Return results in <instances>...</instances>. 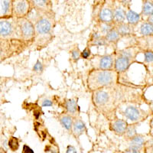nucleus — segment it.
Returning <instances> with one entry per match:
<instances>
[{"instance_id": "obj_1", "label": "nucleus", "mask_w": 153, "mask_h": 153, "mask_svg": "<svg viewBox=\"0 0 153 153\" xmlns=\"http://www.w3.org/2000/svg\"><path fill=\"white\" fill-rule=\"evenodd\" d=\"M144 87L117 83L92 92L94 106L108 118L117 113L120 106L128 103L145 104L148 100L145 97Z\"/></svg>"}, {"instance_id": "obj_2", "label": "nucleus", "mask_w": 153, "mask_h": 153, "mask_svg": "<svg viewBox=\"0 0 153 153\" xmlns=\"http://www.w3.org/2000/svg\"><path fill=\"white\" fill-rule=\"evenodd\" d=\"M120 74L115 69H93L87 76V87L91 92L114 85L119 82Z\"/></svg>"}, {"instance_id": "obj_3", "label": "nucleus", "mask_w": 153, "mask_h": 153, "mask_svg": "<svg viewBox=\"0 0 153 153\" xmlns=\"http://www.w3.org/2000/svg\"><path fill=\"white\" fill-rule=\"evenodd\" d=\"M138 103H128L120 106L117 109L129 123H140L150 116V112L143 110Z\"/></svg>"}, {"instance_id": "obj_4", "label": "nucleus", "mask_w": 153, "mask_h": 153, "mask_svg": "<svg viewBox=\"0 0 153 153\" xmlns=\"http://www.w3.org/2000/svg\"><path fill=\"white\" fill-rule=\"evenodd\" d=\"M52 12H43L39 13L38 19L35 21V38L43 37L45 38L50 35L51 32L53 28Z\"/></svg>"}, {"instance_id": "obj_5", "label": "nucleus", "mask_w": 153, "mask_h": 153, "mask_svg": "<svg viewBox=\"0 0 153 153\" xmlns=\"http://www.w3.org/2000/svg\"><path fill=\"white\" fill-rule=\"evenodd\" d=\"M0 36L1 38H15L21 39L19 32L18 19L13 16L1 19L0 20Z\"/></svg>"}, {"instance_id": "obj_6", "label": "nucleus", "mask_w": 153, "mask_h": 153, "mask_svg": "<svg viewBox=\"0 0 153 153\" xmlns=\"http://www.w3.org/2000/svg\"><path fill=\"white\" fill-rule=\"evenodd\" d=\"M115 57H116L115 52L110 54L95 55L91 59V64L93 67V69H114Z\"/></svg>"}, {"instance_id": "obj_7", "label": "nucleus", "mask_w": 153, "mask_h": 153, "mask_svg": "<svg viewBox=\"0 0 153 153\" xmlns=\"http://www.w3.org/2000/svg\"><path fill=\"white\" fill-rule=\"evenodd\" d=\"M19 32L22 40L25 42L33 40L35 38V28L33 22L28 18L18 19Z\"/></svg>"}, {"instance_id": "obj_8", "label": "nucleus", "mask_w": 153, "mask_h": 153, "mask_svg": "<svg viewBox=\"0 0 153 153\" xmlns=\"http://www.w3.org/2000/svg\"><path fill=\"white\" fill-rule=\"evenodd\" d=\"M32 9L30 0H13L12 16L17 19L25 18Z\"/></svg>"}, {"instance_id": "obj_9", "label": "nucleus", "mask_w": 153, "mask_h": 153, "mask_svg": "<svg viewBox=\"0 0 153 153\" xmlns=\"http://www.w3.org/2000/svg\"><path fill=\"white\" fill-rule=\"evenodd\" d=\"M132 42V45L137 46L142 52L153 51V34L146 36H133Z\"/></svg>"}, {"instance_id": "obj_10", "label": "nucleus", "mask_w": 153, "mask_h": 153, "mask_svg": "<svg viewBox=\"0 0 153 153\" xmlns=\"http://www.w3.org/2000/svg\"><path fill=\"white\" fill-rule=\"evenodd\" d=\"M116 54V53H115ZM136 61H133L132 59H129L127 57H123V56L117 55L116 54L115 57V64H114V69L118 72L119 74L123 73L126 71L127 70L129 69L131 65Z\"/></svg>"}, {"instance_id": "obj_11", "label": "nucleus", "mask_w": 153, "mask_h": 153, "mask_svg": "<svg viewBox=\"0 0 153 153\" xmlns=\"http://www.w3.org/2000/svg\"><path fill=\"white\" fill-rule=\"evenodd\" d=\"M129 123L124 119H113L110 123V129L118 136H123Z\"/></svg>"}, {"instance_id": "obj_12", "label": "nucleus", "mask_w": 153, "mask_h": 153, "mask_svg": "<svg viewBox=\"0 0 153 153\" xmlns=\"http://www.w3.org/2000/svg\"><path fill=\"white\" fill-rule=\"evenodd\" d=\"M126 9L117 0H115L113 7V22L115 25L126 22Z\"/></svg>"}, {"instance_id": "obj_13", "label": "nucleus", "mask_w": 153, "mask_h": 153, "mask_svg": "<svg viewBox=\"0 0 153 153\" xmlns=\"http://www.w3.org/2000/svg\"><path fill=\"white\" fill-rule=\"evenodd\" d=\"M115 2L113 3L104 5L101 8L98 15V19L100 22H113V7Z\"/></svg>"}, {"instance_id": "obj_14", "label": "nucleus", "mask_w": 153, "mask_h": 153, "mask_svg": "<svg viewBox=\"0 0 153 153\" xmlns=\"http://www.w3.org/2000/svg\"><path fill=\"white\" fill-rule=\"evenodd\" d=\"M153 34V24L147 20L141 21L135 26L136 36H146Z\"/></svg>"}, {"instance_id": "obj_15", "label": "nucleus", "mask_w": 153, "mask_h": 153, "mask_svg": "<svg viewBox=\"0 0 153 153\" xmlns=\"http://www.w3.org/2000/svg\"><path fill=\"white\" fill-rule=\"evenodd\" d=\"M141 52V50L135 45H132L128 46L125 48L121 49V50H117L115 51L116 54H117V55L127 57V58L132 59L135 61H136V57H137L138 54Z\"/></svg>"}, {"instance_id": "obj_16", "label": "nucleus", "mask_w": 153, "mask_h": 153, "mask_svg": "<svg viewBox=\"0 0 153 153\" xmlns=\"http://www.w3.org/2000/svg\"><path fill=\"white\" fill-rule=\"evenodd\" d=\"M151 139V136H146L143 134H136V136L129 139H127L128 141V146H135L139 149H141L142 150L146 152L145 150V146L146 143Z\"/></svg>"}, {"instance_id": "obj_17", "label": "nucleus", "mask_w": 153, "mask_h": 153, "mask_svg": "<svg viewBox=\"0 0 153 153\" xmlns=\"http://www.w3.org/2000/svg\"><path fill=\"white\" fill-rule=\"evenodd\" d=\"M120 35L122 38L123 37H133L135 35V25L129 24L128 22H123L117 24L115 25Z\"/></svg>"}, {"instance_id": "obj_18", "label": "nucleus", "mask_w": 153, "mask_h": 153, "mask_svg": "<svg viewBox=\"0 0 153 153\" xmlns=\"http://www.w3.org/2000/svg\"><path fill=\"white\" fill-rule=\"evenodd\" d=\"M13 0H0V17L1 19L12 16Z\"/></svg>"}, {"instance_id": "obj_19", "label": "nucleus", "mask_w": 153, "mask_h": 153, "mask_svg": "<svg viewBox=\"0 0 153 153\" xmlns=\"http://www.w3.org/2000/svg\"><path fill=\"white\" fill-rule=\"evenodd\" d=\"M32 7L43 12H52L51 0H30Z\"/></svg>"}, {"instance_id": "obj_20", "label": "nucleus", "mask_w": 153, "mask_h": 153, "mask_svg": "<svg viewBox=\"0 0 153 153\" xmlns=\"http://www.w3.org/2000/svg\"><path fill=\"white\" fill-rule=\"evenodd\" d=\"M86 132H87V127H86L85 123L83 122V120L78 118V117H75L73 128H72V132L74 136L76 138H78Z\"/></svg>"}, {"instance_id": "obj_21", "label": "nucleus", "mask_w": 153, "mask_h": 153, "mask_svg": "<svg viewBox=\"0 0 153 153\" xmlns=\"http://www.w3.org/2000/svg\"><path fill=\"white\" fill-rule=\"evenodd\" d=\"M65 108L67 113L71 115L72 117H77L80 113V106L77 103V100L75 99H70L65 102Z\"/></svg>"}, {"instance_id": "obj_22", "label": "nucleus", "mask_w": 153, "mask_h": 153, "mask_svg": "<svg viewBox=\"0 0 153 153\" xmlns=\"http://www.w3.org/2000/svg\"><path fill=\"white\" fill-rule=\"evenodd\" d=\"M74 121V117H72L71 115L68 114V113L62 114L59 117V122L63 128H65L68 131H72L73 128Z\"/></svg>"}, {"instance_id": "obj_23", "label": "nucleus", "mask_w": 153, "mask_h": 153, "mask_svg": "<svg viewBox=\"0 0 153 153\" xmlns=\"http://www.w3.org/2000/svg\"><path fill=\"white\" fill-rule=\"evenodd\" d=\"M126 9V22L129 24L135 25L139 24L142 21V15L138 14L137 12H134L130 8H128Z\"/></svg>"}, {"instance_id": "obj_24", "label": "nucleus", "mask_w": 153, "mask_h": 153, "mask_svg": "<svg viewBox=\"0 0 153 153\" xmlns=\"http://www.w3.org/2000/svg\"><path fill=\"white\" fill-rule=\"evenodd\" d=\"M105 38L107 41L108 43L110 44V45H117L118 42L122 38L121 35L118 32L117 28H114L108 32L106 35H105Z\"/></svg>"}, {"instance_id": "obj_25", "label": "nucleus", "mask_w": 153, "mask_h": 153, "mask_svg": "<svg viewBox=\"0 0 153 153\" xmlns=\"http://www.w3.org/2000/svg\"><path fill=\"white\" fill-rule=\"evenodd\" d=\"M115 23L114 22H100L97 25V30L103 36H105L106 34L110 31H111L113 28H115Z\"/></svg>"}, {"instance_id": "obj_26", "label": "nucleus", "mask_w": 153, "mask_h": 153, "mask_svg": "<svg viewBox=\"0 0 153 153\" xmlns=\"http://www.w3.org/2000/svg\"><path fill=\"white\" fill-rule=\"evenodd\" d=\"M153 14V0H143L142 16L147 18Z\"/></svg>"}, {"instance_id": "obj_27", "label": "nucleus", "mask_w": 153, "mask_h": 153, "mask_svg": "<svg viewBox=\"0 0 153 153\" xmlns=\"http://www.w3.org/2000/svg\"><path fill=\"white\" fill-rule=\"evenodd\" d=\"M88 47H101V46H110V44L108 43L107 41L106 40L104 36H102L99 38L96 39H89L88 43H87Z\"/></svg>"}, {"instance_id": "obj_28", "label": "nucleus", "mask_w": 153, "mask_h": 153, "mask_svg": "<svg viewBox=\"0 0 153 153\" xmlns=\"http://www.w3.org/2000/svg\"><path fill=\"white\" fill-rule=\"evenodd\" d=\"M138 124L139 123H129L126 128V130L125 133L123 136L126 139H129L136 136L137 134L136 129H137Z\"/></svg>"}, {"instance_id": "obj_29", "label": "nucleus", "mask_w": 153, "mask_h": 153, "mask_svg": "<svg viewBox=\"0 0 153 153\" xmlns=\"http://www.w3.org/2000/svg\"><path fill=\"white\" fill-rule=\"evenodd\" d=\"M144 64L150 68H153V51H144Z\"/></svg>"}, {"instance_id": "obj_30", "label": "nucleus", "mask_w": 153, "mask_h": 153, "mask_svg": "<svg viewBox=\"0 0 153 153\" xmlns=\"http://www.w3.org/2000/svg\"><path fill=\"white\" fill-rule=\"evenodd\" d=\"M9 146L12 151H17L19 148V139L16 137H11L9 140Z\"/></svg>"}, {"instance_id": "obj_31", "label": "nucleus", "mask_w": 153, "mask_h": 153, "mask_svg": "<svg viewBox=\"0 0 153 153\" xmlns=\"http://www.w3.org/2000/svg\"><path fill=\"white\" fill-rule=\"evenodd\" d=\"M71 59L73 60L74 62H76L81 57V51L79 50L78 47H75L74 48L72 49L71 51Z\"/></svg>"}, {"instance_id": "obj_32", "label": "nucleus", "mask_w": 153, "mask_h": 153, "mask_svg": "<svg viewBox=\"0 0 153 153\" xmlns=\"http://www.w3.org/2000/svg\"><path fill=\"white\" fill-rule=\"evenodd\" d=\"M44 70L43 65L42 64V62H40V61H37V62L35 63V65L33 67V71L37 73H42Z\"/></svg>"}, {"instance_id": "obj_33", "label": "nucleus", "mask_w": 153, "mask_h": 153, "mask_svg": "<svg viewBox=\"0 0 153 153\" xmlns=\"http://www.w3.org/2000/svg\"><path fill=\"white\" fill-rule=\"evenodd\" d=\"M145 150H146V152L153 153V139L152 137L146 143V146H145Z\"/></svg>"}, {"instance_id": "obj_34", "label": "nucleus", "mask_w": 153, "mask_h": 153, "mask_svg": "<svg viewBox=\"0 0 153 153\" xmlns=\"http://www.w3.org/2000/svg\"><path fill=\"white\" fill-rule=\"evenodd\" d=\"M126 152H130V153H141L144 152L143 150L141 149H139L135 146H128V148L125 150Z\"/></svg>"}, {"instance_id": "obj_35", "label": "nucleus", "mask_w": 153, "mask_h": 153, "mask_svg": "<svg viewBox=\"0 0 153 153\" xmlns=\"http://www.w3.org/2000/svg\"><path fill=\"white\" fill-rule=\"evenodd\" d=\"M91 48H90V47L87 46L86 48H84V50H83V51H81V58H83V59H87L88 57H91Z\"/></svg>"}, {"instance_id": "obj_36", "label": "nucleus", "mask_w": 153, "mask_h": 153, "mask_svg": "<svg viewBox=\"0 0 153 153\" xmlns=\"http://www.w3.org/2000/svg\"><path fill=\"white\" fill-rule=\"evenodd\" d=\"M117 1H118L125 9L129 8V5H130L131 2H132V0H117Z\"/></svg>"}, {"instance_id": "obj_37", "label": "nucleus", "mask_w": 153, "mask_h": 153, "mask_svg": "<svg viewBox=\"0 0 153 153\" xmlns=\"http://www.w3.org/2000/svg\"><path fill=\"white\" fill-rule=\"evenodd\" d=\"M53 103L50 100H45L42 101V106H45V107H49V106H52Z\"/></svg>"}, {"instance_id": "obj_38", "label": "nucleus", "mask_w": 153, "mask_h": 153, "mask_svg": "<svg viewBox=\"0 0 153 153\" xmlns=\"http://www.w3.org/2000/svg\"><path fill=\"white\" fill-rule=\"evenodd\" d=\"M149 136L153 139V116L149 121Z\"/></svg>"}, {"instance_id": "obj_39", "label": "nucleus", "mask_w": 153, "mask_h": 153, "mask_svg": "<svg viewBox=\"0 0 153 153\" xmlns=\"http://www.w3.org/2000/svg\"><path fill=\"white\" fill-rule=\"evenodd\" d=\"M67 153H70V152H73V153H76V149L72 146H68V148H67Z\"/></svg>"}, {"instance_id": "obj_40", "label": "nucleus", "mask_w": 153, "mask_h": 153, "mask_svg": "<svg viewBox=\"0 0 153 153\" xmlns=\"http://www.w3.org/2000/svg\"><path fill=\"white\" fill-rule=\"evenodd\" d=\"M24 148L26 149V150L23 149V150H24V151H23V152H31V153L33 152V151H32V150H31V149H30L29 147H28V146H24Z\"/></svg>"}, {"instance_id": "obj_41", "label": "nucleus", "mask_w": 153, "mask_h": 153, "mask_svg": "<svg viewBox=\"0 0 153 153\" xmlns=\"http://www.w3.org/2000/svg\"><path fill=\"white\" fill-rule=\"evenodd\" d=\"M146 20L149 22H151L152 24H153V14L146 18Z\"/></svg>"}, {"instance_id": "obj_42", "label": "nucleus", "mask_w": 153, "mask_h": 153, "mask_svg": "<svg viewBox=\"0 0 153 153\" xmlns=\"http://www.w3.org/2000/svg\"><path fill=\"white\" fill-rule=\"evenodd\" d=\"M150 71H151V72H150V74H151V77H152V82H153V68H152Z\"/></svg>"}]
</instances>
